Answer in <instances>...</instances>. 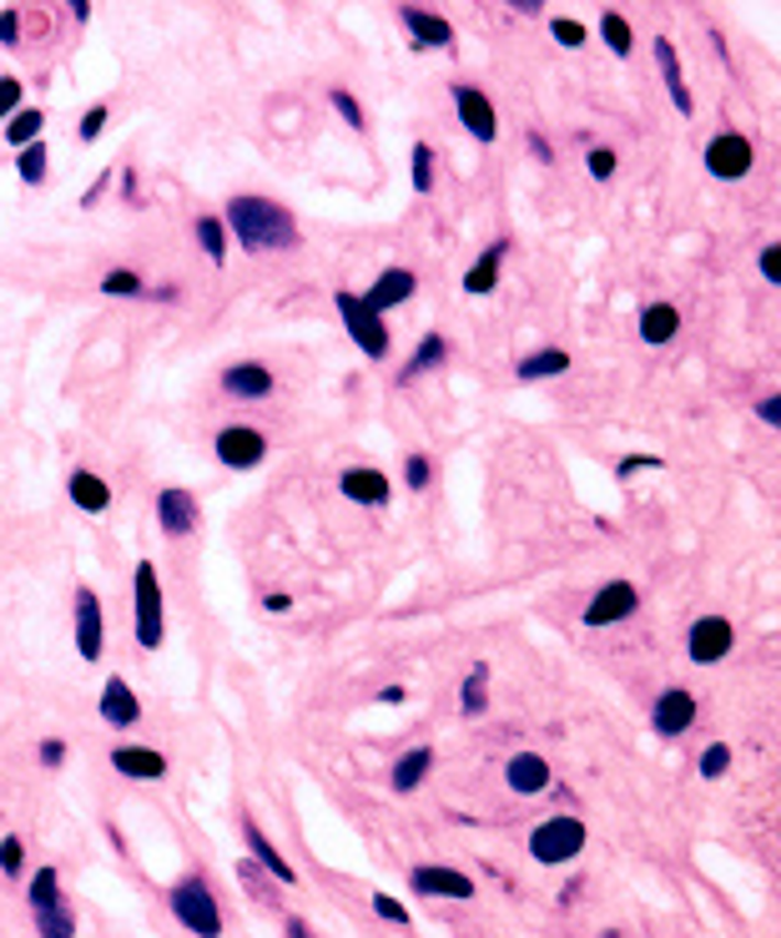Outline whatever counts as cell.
Instances as JSON below:
<instances>
[{"label":"cell","instance_id":"6da1fadb","mask_svg":"<svg viewBox=\"0 0 781 938\" xmlns=\"http://www.w3.org/2000/svg\"><path fill=\"white\" fill-rule=\"evenodd\" d=\"M223 227L242 242V252H283L297 242V217L273 197H232L223 213Z\"/></svg>","mask_w":781,"mask_h":938},{"label":"cell","instance_id":"7a4b0ae2","mask_svg":"<svg viewBox=\"0 0 781 938\" xmlns=\"http://www.w3.org/2000/svg\"><path fill=\"white\" fill-rule=\"evenodd\" d=\"M166 903H172V914H177V924L187 928V934L223 938V908H217V893L207 888V878H197V873L177 878L172 893H166Z\"/></svg>","mask_w":781,"mask_h":938},{"label":"cell","instance_id":"3957f363","mask_svg":"<svg viewBox=\"0 0 781 938\" xmlns=\"http://www.w3.org/2000/svg\"><path fill=\"white\" fill-rule=\"evenodd\" d=\"M131 626H137V641L147 651H156L166 636V616H162V581H156L152 560H137V575H131Z\"/></svg>","mask_w":781,"mask_h":938},{"label":"cell","instance_id":"277c9868","mask_svg":"<svg viewBox=\"0 0 781 938\" xmlns=\"http://www.w3.org/2000/svg\"><path fill=\"white\" fill-rule=\"evenodd\" d=\"M585 822L581 818H570V812H555V818H545L540 828L530 832V858L534 863H545V867H560V863H570V858H581L585 853Z\"/></svg>","mask_w":781,"mask_h":938},{"label":"cell","instance_id":"5b68a950","mask_svg":"<svg viewBox=\"0 0 781 938\" xmlns=\"http://www.w3.org/2000/svg\"><path fill=\"white\" fill-rule=\"evenodd\" d=\"M333 303H338V319H344V328H348V338L358 344V354H368V358H389V328H383V319L373 309H368L358 293H333Z\"/></svg>","mask_w":781,"mask_h":938},{"label":"cell","instance_id":"8992f818","mask_svg":"<svg viewBox=\"0 0 781 938\" xmlns=\"http://www.w3.org/2000/svg\"><path fill=\"white\" fill-rule=\"evenodd\" d=\"M751 162H757V152H751L741 131H716L706 142V172L716 182H741L751 172Z\"/></svg>","mask_w":781,"mask_h":938},{"label":"cell","instance_id":"52a82bcc","mask_svg":"<svg viewBox=\"0 0 781 938\" xmlns=\"http://www.w3.org/2000/svg\"><path fill=\"white\" fill-rule=\"evenodd\" d=\"M731 641H736V626L726 616H701L691 621L686 630V656L696 666H716L722 656H731Z\"/></svg>","mask_w":781,"mask_h":938},{"label":"cell","instance_id":"ba28073f","mask_svg":"<svg viewBox=\"0 0 781 938\" xmlns=\"http://www.w3.org/2000/svg\"><path fill=\"white\" fill-rule=\"evenodd\" d=\"M217 460L227 464V470H258L262 460H268V440H262L252 424H227L217 429Z\"/></svg>","mask_w":781,"mask_h":938},{"label":"cell","instance_id":"9c48e42d","mask_svg":"<svg viewBox=\"0 0 781 938\" xmlns=\"http://www.w3.org/2000/svg\"><path fill=\"white\" fill-rule=\"evenodd\" d=\"M636 606H640V591H636V585H630V581H605L600 591L590 595V606H585V626H590V630L616 626V621L636 616Z\"/></svg>","mask_w":781,"mask_h":938},{"label":"cell","instance_id":"30bf717a","mask_svg":"<svg viewBox=\"0 0 781 938\" xmlns=\"http://www.w3.org/2000/svg\"><path fill=\"white\" fill-rule=\"evenodd\" d=\"M76 651L86 656V661H96L101 656V646H107V616H101V595L91 591V585H76Z\"/></svg>","mask_w":781,"mask_h":938},{"label":"cell","instance_id":"8fae6325","mask_svg":"<svg viewBox=\"0 0 781 938\" xmlns=\"http://www.w3.org/2000/svg\"><path fill=\"white\" fill-rule=\"evenodd\" d=\"M454 107H459V121L469 131L474 142H495L499 137V117H495V101H489L479 86H454Z\"/></svg>","mask_w":781,"mask_h":938},{"label":"cell","instance_id":"7c38bea8","mask_svg":"<svg viewBox=\"0 0 781 938\" xmlns=\"http://www.w3.org/2000/svg\"><path fill=\"white\" fill-rule=\"evenodd\" d=\"M409 888L419 893V898H474V878L469 873H459V867H414L409 873Z\"/></svg>","mask_w":781,"mask_h":938},{"label":"cell","instance_id":"4fadbf2b","mask_svg":"<svg viewBox=\"0 0 781 938\" xmlns=\"http://www.w3.org/2000/svg\"><path fill=\"white\" fill-rule=\"evenodd\" d=\"M419 293V278L409 273V268H383L379 278H373V288H368V293H358L368 303V309L379 313H393V309H403V303H409V298Z\"/></svg>","mask_w":781,"mask_h":938},{"label":"cell","instance_id":"5bb4252c","mask_svg":"<svg viewBox=\"0 0 781 938\" xmlns=\"http://www.w3.org/2000/svg\"><path fill=\"white\" fill-rule=\"evenodd\" d=\"M651 722H655V732H661V736L691 732V726H696V697H691L686 687L661 691V697H655V707H651Z\"/></svg>","mask_w":781,"mask_h":938},{"label":"cell","instance_id":"9a60e30c","mask_svg":"<svg viewBox=\"0 0 781 938\" xmlns=\"http://www.w3.org/2000/svg\"><path fill=\"white\" fill-rule=\"evenodd\" d=\"M156 525H162V535H192L197 530V495L177 485L156 489Z\"/></svg>","mask_w":781,"mask_h":938},{"label":"cell","instance_id":"2e32d148","mask_svg":"<svg viewBox=\"0 0 781 938\" xmlns=\"http://www.w3.org/2000/svg\"><path fill=\"white\" fill-rule=\"evenodd\" d=\"M505 783L514 797H540L550 787V762L540 752H514L505 762Z\"/></svg>","mask_w":781,"mask_h":938},{"label":"cell","instance_id":"e0dca14e","mask_svg":"<svg viewBox=\"0 0 781 938\" xmlns=\"http://www.w3.org/2000/svg\"><path fill=\"white\" fill-rule=\"evenodd\" d=\"M338 489H344L354 505H389V475L383 470H373V464H354V470H344L338 475Z\"/></svg>","mask_w":781,"mask_h":938},{"label":"cell","instance_id":"ac0fdd59","mask_svg":"<svg viewBox=\"0 0 781 938\" xmlns=\"http://www.w3.org/2000/svg\"><path fill=\"white\" fill-rule=\"evenodd\" d=\"M242 832H248V853H252V863H258L262 873H268V878H273V883H297V867L288 863L283 853H278L273 838H268V832H262L258 822L248 818V822H242Z\"/></svg>","mask_w":781,"mask_h":938},{"label":"cell","instance_id":"d6986e66","mask_svg":"<svg viewBox=\"0 0 781 938\" xmlns=\"http://www.w3.org/2000/svg\"><path fill=\"white\" fill-rule=\"evenodd\" d=\"M101 722L107 726H137L142 722V701H137V691L127 687V677H107V687H101Z\"/></svg>","mask_w":781,"mask_h":938},{"label":"cell","instance_id":"ffe728a7","mask_svg":"<svg viewBox=\"0 0 781 938\" xmlns=\"http://www.w3.org/2000/svg\"><path fill=\"white\" fill-rule=\"evenodd\" d=\"M655 66H661V76H665L671 107L681 111V117H691V111H696V101H691V86H686V72H681V56H675V46L665 36H655Z\"/></svg>","mask_w":781,"mask_h":938},{"label":"cell","instance_id":"44dd1931","mask_svg":"<svg viewBox=\"0 0 781 938\" xmlns=\"http://www.w3.org/2000/svg\"><path fill=\"white\" fill-rule=\"evenodd\" d=\"M403 31L419 41V46H454V25L434 11H419V6H399Z\"/></svg>","mask_w":781,"mask_h":938},{"label":"cell","instance_id":"7402d4cb","mask_svg":"<svg viewBox=\"0 0 781 938\" xmlns=\"http://www.w3.org/2000/svg\"><path fill=\"white\" fill-rule=\"evenodd\" d=\"M223 393H232V399H268V393H273V368L268 364H232L223 374Z\"/></svg>","mask_w":781,"mask_h":938},{"label":"cell","instance_id":"603a6c76","mask_svg":"<svg viewBox=\"0 0 781 938\" xmlns=\"http://www.w3.org/2000/svg\"><path fill=\"white\" fill-rule=\"evenodd\" d=\"M111 767L121 777H137V783H162L166 777V757L152 747H117L111 752Z\"/></svg>","mask_w":781,"mask_h":938},{"label":"cell","instance_id":"cb8c5ba5","mask_svg":"<svg viewBox=\"0 0 781 938\" xmlns=\"http://www.w3.org/2000/svg\"><path fill=\"white\" fill-rule=\"evenodd\" d=\"M66 495H72L76 510L86 515H107L111 510V485L101 475H91V470H76L72 479H66Z\"/></svg>","mask_w":781,"mask_h":938},{"label":"cell","instance_id":"d4e9b609","mask_svg":"<svg viewBox=\"0 0 781 938\" xmlns=\"http://www.w3.org/2000/svg\"><path fill=\"white\" fill-rule=\"evenodd\" d=\"M505 252H509V242H489L479 258H474V268L464 273V293H474V298H485V293H495V283H499V262H505Z\"/></svg>","mask_w":781,"mask_h":938},{"label":"cell","instance_id":"484cf974","mask_svg":"<svg viewBox=\"0 0 781 938\" xmlns=\"http://www.w3.org/2000/svg\"><path fill=\"white\" fill-rule=\"evenodd\" d=\"M429 767H434V747H409L399 762H393L389 787H393L399 797H403V793H414V787L429 777Z\"/></svg>","mask_w":781,"mask_h":938},{"label":"cell","instance_id":"4316f807","mask_svg":"<svg viewBox=\"0 0 781 938\" xmlns=\"http://www.w3.org/2000/svg\"><path fill=\"white\" fill-rule=\"evenodd\" d=\"M675 333H681V313H675V303H651V309L640 313V338L651 348L671 344Z\"/></svg>","mask_w":781,"mask_h":938},{"label":"cell","instance_id":"83f0119b","mask_svg":"<svg viewBox=\"0 0 781 938\" xmlns=\"http://www.w3.org/2000/svg\"><path fill=\"white\" fill-rule=\"evenodd\" d=\"M444 358H449V344H444V333H424V338H419V348H414V354H409V364H403V374H399V379H403V384H414L419 374H429V368H438V364H444Z\"/></svg>","mask_w":781,"mask_h":938},{"label":"cell","instance_id":"f1b7e54d","mask_svg":"<svg viewBox=\"0 0 781 938\" xmlns=\"http://www.w3.org/2000/svg\"><path fill=\"white\" fill-rule=\"evenodd\" d=\"M560 374H570V354H565V348H540V354L520 358V379H524V384L560 379Z\"/></svg>","mask_w":781,"mask_h":938},{"label":"cell","instance_id":"f546056e","mask_svg":"<svg viewBox=\"0 0 781 938\" xmlns=\"http://www.w3.org/2000/svg\"><path fill=\"white\" fill-rule=\"evenodd\" d=\"M41 127H46V111L36 107H21L11 121H6V142L15 147V152H25L31 142H41Z\"/></svg>","mask_w":781,"mask_h":938},{"label":"cell","instance_id":"4dcf8cb0","mask_svg":"<svg viewBox=\"0 0 781 938\" xmlns=\"http://www.w3.org/2000/svg\"><path fill=\"white\" fill-rule=\"evenodd\" d=\"M464 716H485V707H489V666L485 661H474L469 666V677H464Z\"/></svg>","mask_w":781,"mask_h":938},{"label":"cell","instance_id":"1f68e13d","mask_svg":"<svg viewBox=\"0 0 781 938\" xmlns=\"http://www.w3.org/2000/svg\"><path fill=\"white\" fill-rule=\"evenodd\" d=\"M192 233H197L202 252H207V258L223 268V262H227V227H223V217H213V213L197 217V223H192Z\"/></svg>","mask_w":781,"mask_h":938},{"label":"cell","instance_id":"d6a6232c","mask_svg":"<svg viewBox=\"0 0 781 938\" xmlns=\"http://www.w3.org/2000/svg\"><path fill=\"white\" fill-rule=\"evenodd\" d=\"M36 928L41 938H76V918L66 903H51V908H36Z\"/></svg>","mask_w":781,"mask_h":938},{"label":"cell","instance_id":"836d02e7","mask_svg":"<svg viewBox=\"0 0 781 938\" xmlns=\"http://www.w3.org/2000/svg\"><path fill=\"white\" fill-rule=\"evenodd\" d=\"M600 36H605V46L616 51V56H630V46H636V31H630V21L620 11L600 15Z\"/></svg>","mask_w":781,"mask_h":938},{"label":"cell","instance_id":"e575fe53","mask_svg":"<svg viewBox=\"0 0 781 938\" xmlns=\"http://www.w3.org/2000/svg\"><path fill=\"white\" fill-rule=\"evenodd\" d=\"M61 903V873L56 867H36L31 873V908H51Z\"/></svg>","mask_w":781,"mask_h":938},{"label":"cell","instance_id":"d590c367","mask_svg":"<svg viewBox=\"0 0 781 938\" xmlns=\"http://www.w3.org/2000/svg\"><path fill=\"white\" fill-rule=\"evenodd\" d=\"M46 162H51V157H46V142H31V147H25L21 162H15V172H21L25 187H41V182H46Z\"/></svg>","mask_w":781,"mask_h":938},{"label":"cell","instance_id":"8d00e7d4","mask_svg":"<svg viewBox=\"0 0 781 938\" xmlns=\"http://www.w3.org/2000/svg\"><path fill=\"white\" fill-rule=\"evenodd\" d=\"M409 166H414V192L424 197V192H434V147L429 142H414V157H409Z\"/></svg>","mask_w":781,"mask_h":938},{"label":"cell","instance_id":"74e56055","mask_svg":"<svg viewBox=\"0 0 781 938\" xmlns=\"http://www.w3.org/2000/svg\"><path fill=\"white\" fill-rule=\"evenodd\" d=\"M328 101H333V111H338V117L348 121V131H364V127H368V121H364V107H358V96L348 91V86H333Z\"/></svg>","mask_w":781,"mask_h":938},{"label":"cell","instance_id":"f35d334b","mask_svg":"<svg viewBox=\"0 0 781 938\" xmlns=\"http://www.w3.org/2000/svg\"><path fill=\"white\" fill-rule=\"evenodd\" d=\"M101 293H107V298H137V293H147V288H142V278L131 273V268H111V273L101 278Z\"/></svg>","mask_w":781,"mask_h":938},{"label":"cell","instance_id":"ab89813d","mask_svg":"<svg viewBox=\"0 0 781 938\" xmlns=\"http://www.w3.org/2000/svg\"><path fill=\"white\" fill-rule=\"evenodd\" d=\"M726 767H731V747H726V742H711V747L701 752V777L716 783V777H726Z\"/></svg>","mask_w":781,"mask_h":938},{"label":"cell","instance_id":"60d3db41","mask_svg":"<svg viewBox=\"0 0 781 938\" xmlns=\"http://www.w3.org/2000/svg\"><path fill=\"white\" fill-rule=\"evenodd\" d=\"M0 873H6V878H21L25 873V843L21 838H0Z\"/></svg>","mask_w":781,"mask_h":938},{"label":"cell","instance_id":"b9f144b4","mask_svg":"<svg viewBox=\"0 0 781 938\" xmlns=\"http://www.w3.org/2000/svg\"><path fill=\"white\" fill-rule=\"evenodd\" d=\"M550 36H555L560 46L581 51V46H585V25H581V21H570V15H555V21H550Z\"/></svg>","mask_w":781,"mask_h":938},{"label":"cell","instance_id":"7bdbcfd3","mask_svg":"<svg viewBox=\"0 0 781 938\" xmlns=\"http://www.w3.org/2000/svg\"><path fill=\"white\" fill-rule=\"evenodd\" d=\"M21 96H25V86L15 82V76H0V127L21 111Z\"/></svg>","mask_w":781,"mask_h":938},{"label":"cell","instance_id":"ee69618b","mask_svg":"<svg viewBox=\"0 0 781 938\" xmlns=\"http://www.w3.org/2000/svg\"><path fill=\"white\" fill-rule=\"evenodd\" d=\"M585 166H590V177H595V182H610V177H616V152H610V147H590Z\"/></svg>","mask_w":781,"mask_h":938},{"label":"cell","instance_id":"f6af8a7d","mask_svg":"<svg viewBox=\"0 0 781 938\" xmlns=\"http://www.w3.org/2000/svg\"><path fill=\"white\" fill-rule=\"evenodd\" d=\"M403 479H409V489H424L429 479H434V464H429V454H409V460H403Z\"/></svg>","mask_w":781,"mask_h":938},{"label":"cell","instance_id":"bcb514c9","mask_svg":"<svg viewBox=\"0 0 781 938\" xmlns=\"http://www.w3.org/2000/svg\"><path fill=\"white\" fill-rule=\"evenodd\" d=\"M373 914L389 918V924H399V928L409 924V908H403V903L393 898V893H373Z\"/></svg>","mask_w":781,"mask_h":938},{"label":"cell","instance_id":"7dc6e473","mask_svg":"<svg viewBox=\"0 0 781 938\" xmlns=\"http://www.w3.org/2000/svg\"><path fill=\"white\" fill-rule=\"evenodd\" d=\"M101 127H107V107H101V101H96V107H91V111H86V117H82V131H76V137H82V142L91 147L96 137H101Z\"/></svg>","mask_w":781,"mask_h":938},{"label":"cell","instance_id":"c3c4849f","mask_svg":"<svg viewBox=\"0 0 781 938\" xmlns=\"http://www.w3.org/2000/svg\"><path fill=\"white\" fill-rule=\"evenodd\" d=\"M640 470H661V454H630V460L616 464V475H620V479L640 475Z\"/></svg>","mask_w":781,"mask_h":938},{"label":"cell","instance_id":"681fc988","mask_svg":"<svg viewBox=\"0 0 781 938\" xmlns=\"http://www.w3.org/2000/svg\"><path fill=\"white\" fill-rule=\"evenodd\" d=\"M0 46H21V15L15 11H0Z\"/></svg>","mask_w":781,"mask_h":938},{"label":"cell","instance_id":"f907efd6","mask_svg":"<svg viewBox=\"0 0 781 938\" xmlns=\"http://www.w3.org/2000/svg\"><path fill=\"white\" fill-rule=\"evenodd\" d=\"M761 278H767V283H781V248L777 242L761 248Z\"/></svg>","mask_w":781,"mask_h":938},{"label":"cell","instance_id":"816d5d0a","mask_svg":"<svg viewBox=\"0 0 781 938\" xmlns=\"http://www.w3.org/2000/svg\"><path fill=\"white\" fill-rule=\"evenodd\" d=\"M757 414H761V424H781V393H767L757 405Z\"/></svg>","mask_w":781,"mask_h":938},{"label":"cell","instance_id":"f5cc1de1","mask_svg":"<svg viewBox=\"0 0 781 938\" xmlns=\"http://www.w3.org/2000/svg\"><path fill=\"white\" fill-rule=\"evenodd\" d=\"M36 757L46 762V767H61V762H66V742H41Z\"/></svg>","mask_w":781,"mask_h":938},{"label":"cell","instance_id":"db71d44e","mask_svg":"<svg viewBox=\"0 0 781 938\" xmlns=\"http://www.w3.org/2000/svg\"><path fill=\"white\" fill-rule=\"evenodd\" d=\"M379 701H383V707H403V701H409V691H403V687H383Z\"/></svg>","mask_w":781,"mask_h":938},{"label":"cell","instance_id":"11a10c76","mask_svg":"<svg viewBox=\"0 0 781 938\" xmlns=\"http://www.w3.org/2000/svg\"><path fill=\"white\" fill-rule=\"evenodd\" d=\"M283 934H288V938H318L308 924H303V918H288V928H283Z\"/></svg>","mask_w":781,"mask_h":938},{"label":"cell","instance_id":"9f6ffc18","mask_svg":"<svg viewBox=\"0 0 781 938\" xmlns=\"http://www.w3.org/2000/svg\"><path fill=\"white\" fill-rule=\"evenodd\" d=\"M509 6H514L520 15H540V11H545V0H509Z\"/></svg>","mask_w":781,"mask_h":938},{"label":"cell","instance_id":"6f0895ef","mask_svg":"<svg viewBox=\"0 0 781 938\" xmlns=\"http://www.w3.org/2000/svg\"><path fill=\"white\" fill-rule=\"evenodd\" d=\"M262 606H268V611H288V606H293V601H288L283 591H273V595H268V601H262Z\"/></svg>","mask_w":781,"mask_h":938},{"label":"cell","instance_id":"680465c9","mask_svg":"<svg viewBox=\"0 0 781 938\" xmlns=\"http://www.w3.org/2000/svg\"><path fill=\"white\" fill-rule=\"evenodd\" d=\"M530 152H534V157H540V162H550V157H555V152H550V147H545V142H540V137H530Z\"/></svg>","mask_w":781,"mask_h":938}]
</instances>
